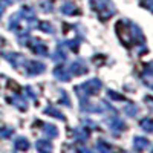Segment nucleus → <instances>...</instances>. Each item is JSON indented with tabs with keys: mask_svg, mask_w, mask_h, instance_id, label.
I'll use <instances>...</instances> for the list:
<instances>
[{
	"mask_svg": "<svg viewBox=\"0 0 153 153\" xmlns=\"http://www.w3.org/2000/svg\"><path fill=\"white\" fill-rule=\"evenodd\" d=\"M2 11H3V5H2V3H0V12H2Z\"/></svg>",
	"mask_w": 153,
	"mask_h": 153,
	"instance_id": "obj_1",
	"label": "nucleus"
},
{
	"mask_svg": "<svg viewBox=\"0 0 153 153\" xmlns=\"http://www.w3.org/2000/svg\"><path fill=\"white\" fill-rule=\"evenodd\" d=\"M0 45H2V40H0Z\"/></svg>",
	"mask_w": 153,
	"mask_h": 153,
	"instance_id": "obj_2",
	"label": "nucleus"
}]
</instances>
